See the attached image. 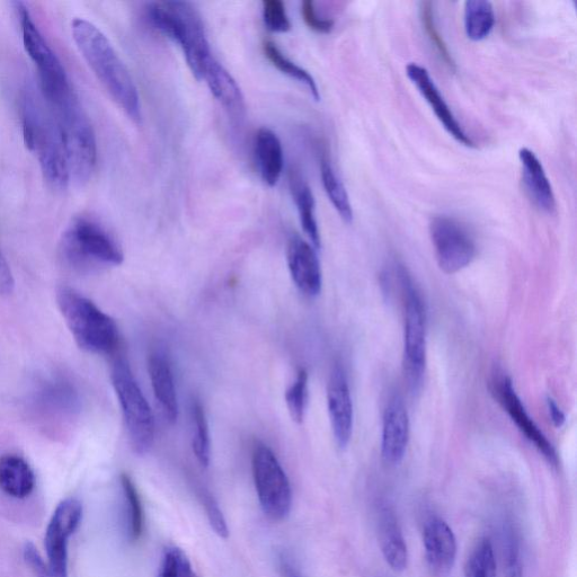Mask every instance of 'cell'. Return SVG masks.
Segmentation results:
<instances>
[{
  "label": "cell",
  "mask_w": 577,
  "mask_h": 577,
  "mask_svg": "<svg viewBox=\"0 0 577 577\" xmlns=\"http://www.w3.org/2000/svg\"><path fill=\"white\" fill-rule=\"evenodd\" d=\"M22 129L25 145L37 157L44 180L53 190H65L70 174L64 140L50 104L33 86H26L22 95Z\"/></svg>",
  "instance_id": "cell-1"
},
{
  "label": "cell",
  "mask_w": 577,
  "mask_h": 577,
  "mask_svg": "<svg viewBox=\"0 0 577 577\" xmlns=\"http://www.w3.org/2000/svg\"><path fill=\"white\" fill-rule=\"evenodd\" d=\"M71 34L105 91L133 122L140 123L138 88L110 40L96 25L84 19L71 22Z\"/></svg>",
  "instance_id": "cell-2"
},
{
  "label": "cell",
  "mask_w": 577,
  "mask_h": 577,
  "mask_svg": "<svg viewBox=\"0 0 577 577\" xmlns=\"http://www.w3.org/2000/svg\"><path fill=\"white\" fill-rule=\"evenodd\" d=\"M146 13L156 30L179 44L193 76L202 81L204 68L212 56L197 8L186 2H162L149 4Z\"/></svg>",
  "instance_id": "cell-3"
},
{
  "label": "cell",
  "mask_w": 577,
  "mask_h": 577,
  "mask_svg": "<svg viewBox=\"0 0 577 577\" xmlns=\"http://www.w3.org/2000/svg\"><path fill=\"white\" fill-rule=\"evenodd\" d=\"M57 304L79 348L95 354H109L118 348L117 323L91 299L73 288L61 286L57 290Z\"/></svg>",
  "instance_id": "cell-4"
},
{
  "label": "cell",
  "mask_w": 577,
  "mask_h": 577,
  "mask_svg": "<svg viewBox=\"0 0 577 577\" xmlns=\"http://www.w3.org/2000/svg\"><path fill=\"white\" fill-rule=\"evenodd\" d=\"M47 102L56 115L64 140L70 180L84 185L91 180L97 161L92 123L74 91Z\"/></svg>",
  "instance_id": "cell-5"
},
{
  "label": "cell",
  "mask_w": 577,
  "mask_h": 577,
  "mask_svg": "<svg viewBox=\"0 0 577 577\" xmlns=\"http://www.w3.org/2000/svg\"><path fill=\"white\" fill-rule=\"evenodd\" d=\"M112 385L121 406L130 445L139 456L152 449L155 441V420L147 399L139 387L126 360L114 362Z\"/></svg>",
  "instance_id": "cell-6"
},
{
  "label": "cell",
  "mask_w": 577,
  "mask_h": 577,
  "mask_svg": "<svg viewBox=\"0 0 577 577\" xmlns=\"http://www.w3.org/2000/svg\"><path fill=\"white\" fill-rule=\"evenodd\" d=\"M61 253L76 268L90 264L120 265L124 260L120 245L108 230L86 216L71 220L62 234Z\"/></svg>",
  "instance_id": "cell-7"
},
{
  "label": "cell",
  "mask_w": 577,
  "mask_h": 577,
  "mask_svg": "<svg viewBox=\"0 0 577 577\" xmlns=\"http://www.w3.org/2000/svg\"><path fill=\"white\" fill-rule=\"evenodd\" d=\"M404 291V372L413 392L422 386L426 368V316L423 300L410 275L398 270Z\"/></svg>",
  "instance_id": "cell-8"
},
{
  "label": "cell",
  "mask_w": 577,
  "mask_h": 577,
  "mask_svg": "<svg viewBox=\"0 0 577 577\" xmlns=\"http://www.w3.org/2000/svg\"><path fill=\"white\" fill-rule=\"evenodd\" d=\"M252 469L256 493L265 516L273 521L286 519L292 507L289 478L277 456L264 443H256L254 447Z\"/></svg>",
  "instance_id": "cell-9"
},
{
  "label": "cell",
  "mask_w": 577,
  "mask_h": 577,
  "mask_svg": "<svg viewBox=\"0 0 577 577\" xmlns=\"http://www.w3.org/2000/svg\"><path fill=\"white\" fill-rule=\"evenodd\" d=\"M16 11L20 16L24 48L37 66L44 99L52 101L73 91L65 67L35 25L28 8L23 3H16Z\"/></svg>",
  "instance_id": "cell-10"
},
{
  "label": "cell",
  "mask_w": 577,
  "mask_h": 577,
  "mask_svg": "<svg viewBox=\"0 0 577 577\" xmlns=\"http://www.w3.org/2000/svg\"><path fill=\"white\" fill-rule=\"evenodd\" d=\"M430 235L442 272L458 273L475 260L477 254L475 239L459 220L448 216L433 218Z\"/></svg>",
  "instance_id": "cell-11"
},
{
  "label": "cell",
  "mask_w": 577,
  "mask_h": 577,
  "mask_svg": "<svg viewBox=\"0 0 577 577\" xmlns=\"http://www.w3.org/2000/svg\"><path fill=\"white\" fill-rule=\"evenodd\" d=\"M83 505L76 499L61 501L53 512L44 537L52 577H68L69 538L81 526Z\"/></svg>",
  "instance_id": "cell-12"
},
{
  "label": "cell",
  "mask_w": 577,
  "mask_h": 577,
  "mask_svg": "<svg viewBox=\"0 0 577 577\" xmlns=\"http://www.w3.org/2000/svg\"><path fill=\"white\" fill-rule=\"evenodd\" d=\"M493 394L497 401L502 405L505 412L509 414L511 420L516 423L521 431L532 445L543 454L548 463L553 466L558 465L557 452L549 442L543 431L528 414L525 405L522 404L520 397L514 388L512 380L509 377H499L494 380Z\"/></svg>",
  "instance_id": "cell-13"
},
{
  "label": "cell",
  "mask_w": 577,
  "mask_h": 577,
  "mask_svg": "<svg viewBox=\"0 0 577 577\" xmlns=\"http://www.w3.org/2000/svg\"><path fill=\"white\" fill-rule=\"evenodd\" d=\"M327 406L337 446H349L353 433V402L348 379L341 366L334 367L327 386Z\"/></svg>",
  "instance_id": "cell-14"
},
{
  "label": "cell",
  "mask_w": 577,
  "mask_h": 577,
  "mask_svg": "<svg viewBox=\"0 0 577 577\" xmlns=\"http://www.w3.org/2000/svg\"><path fill=\"white\" fill-rule=\"evenodd\" d=\"M406 74L424 97L425 101L431 106L432 111L436 114V117L449 135L458 141L459 144L469 148H475V142L467 135L463 127H461L456 115L451 111L446 100L443 99L428 69L412 62V64L406 67Z\"/></svg>",
  "instance_id": "cell-15"
},
{
  "label": "cell",
  "mask_w": 577,
  "mask_h": 577,
  "mask_svg": "<svg viewBox=\"0 0 577 577\" xmlns=\"http://www.w3.org/2000/svg\"><path fill=\"white\" fill-rule=\"evenodd\" d=\"M410 442V416L403 398L395 395L387 404L383 437H381V457L388 466H397L402 463Z\"/></svg>",
  "instance_id": "cell-16"
},
{
  "label": "cell",
  "mask_w": 577,
  "mask_h": 577,
  "mask_svg": "<svg viewBox=\"0 0 577 577\" xmlns=\"http://www.w3.org/2000/svg\"><path fill=\"white\" fill-rule=\"evenodd\" d=\"M288 266L296 287L308 297H317L323 287L321 263L315 248L299 236L290 239Z\"/></svg>",
  "instance_id": "cell-17"
},
{
  "label": "cell",
  "mask_w": 577,
  "mask_h": 577,
  "mask_svg": "<svg viewBox=\"0 0 577 577\" xmlns=\"http://www.w3.org/2000/svg\"><path fill=\"white\" fill-rule=\"evenodd\" d=\"M426 561L437 574L448 573L457 557V539L445 520L431 518L423 530Z\"/></svg>",
  "instance_id": "cell-18"
},
{
  "label": "cell",
  "mask_w": 577,
  "mask_h": 577,
  "mask_svg": "<svg viewBox=\"0 0 577 577\" xmlns=\"http://www.w3.org/2000/svg\"><path fill=\"white\" fill-rule=\"evenodd\" d=\"M202 81H206L213 97L224 106L229 118L241 123L245 119L244 95L232 75L215 58L211 57L204 68Z\"/></svg>",
  "instance_id": "cell-19"
},
{
  "label": "cell",
  "mask_w": 577,
  "mask_h": 577,
  "mask_svg": "<svg viewBox=\"0 0 577 577\" xmlns=\"http://www.w3.org/2000/svg\"><path fill=\"white\" fill-rule=\"evenodd\" d=\"M148 372L157 403L168 423L175 424L179 419V403L175 388V380L170 361L166 354L157 351L150 354Z\"/></svg>",
  "instance_id": "cell-20"
},
{
  "label": "cell",
  "mask_w": 577,
  "mask_h": 577,
  "mask_svg": "<svg viewBox=\"0 0 577 577\" xmlns=\"http://www.w3.org/2000/svg\"><path fill=\"white\" fill-rule=\"evenodd\" d=\"M519 158L523 184L526 186L530 199L541 211L552 215L556 210V198L543 164L528 148L520 149Z\"/></svg>",
  "instance_id": "cell-21"
},
{
  "label": "cell",
  "mask_w": 577,
  "mask_h": 577,
  "mask_svg": "<svg viewBox=\"0 0 577 577\" xmlns=\"http://www.w3.org/2000/svg\"><path fill=\"white\" fill-rule=\"evenodd\" d=\"M255 157L262 181L274 188L283 172L284 156L281 141L272 130L262 128L256 133Z\"/></svg>",
  "instance_id": "cell-22"
},
{
  "label": "cell",
  "mask_w": 577,
  "mask_h": 577,
  "mask_svg": "<svg viewBox=\"0 0 577 577\" xmlns=\"http://www.w3.org/2000/svg\"><path fill=\"white\" fill-rule=\"evenodd\" d=\"M35 488V475L32 467L21 456L5 455L0 457V490L14 499L29 497Z\"/></svg>",
  "instance_id": "cell-23"
},
{
  "label": "cell",
  "mask_w": 577,
  "mask_h": 577,
  "mask_svg": "<svg viewBox=\"0 0 577 577\" xmlns=\"http://www.w3.org/2000/svg\"><path fill=\"white\" fill-rule=\"evenodd\" d=\"M379 539L387 564L396 572L404 571L408 564L407 545L402 529L389 509L380 512Z\"/></svg>",
  "instance_id": "cell-24"
},
{
  "label": "cell",
  "mask_w": 577,
  "mask_h": 577,
  "mask_svg": "<svg viewBox=\"0 0 577 577\" xmlns=\"http://www.w3.org/2000/svg\"><path fill=\"white\" fill-rule=\"evenodd\" d=\"M291 191L296 202L301 227H303L315 250H321L322 239L316 219V202L313 191L298 175L291 179Z\"/></svg>",
  "instance_id": "cell-25"
},
{
  "label": "cell",
  "mask_w": 577,
  "mask_h": 577,
  "mask_svg": "<svg viewBox=\"0 0 577 577\" xmlns=\"http://www.w3.org/2000/svg\"><path fill=\"white\" fill-rule=\"evenodd\" d=\"M124 531L130 543H136L144 532V510L135 483L127 474L120 477Z\"/></svg>",
  "instance_id": "cell-26"
},
{
  "label": "cell",
  "mask_w": 577,
  "mask_h": 577,
  "mask_svg": "<svg viewBox=\"0 0 577 577\" xmlns=\"http://www.w3.org/2000/svg\"><path fill=\"white\" fill-rule=\"evenodd\" d=\"M465 31L468 39L483 41L490 37L495 25V12L491 2L469 0L465 3Z\"/></svg>",
  "instance_id": "cell-27"
},
{
  "label": "cell",
  "mask_w": 577,
  "mask_h": 577,
  "mask_svg": "<svg viewBox=\"0 0 577 577\" xmlns=\"http://www.w3.org/2000/svg\"><path fill=\"white\" fill-rule=\"evenodd\" d=\"M264 55L271 64L277 68L283 75L295 79L301 85H304L312 95L315 101L321 100L318 86L312 75L304 68H301L294 61L283 55V52L278 48L277 44L272 41H265L263 43Z\"/></svg>",
  "instance_id": "cell-28"
},
{
  "label": "cell",
  "mask_w": 577,
  "mask_h": 577,
  "mask_svg": "<svg viewBox=\"0 0 577 577\" xmlns=\"http://www.w3.org/2000/svg\"><path fill=\"white\" fill-rule=\"evenodd\" d=\"M321 176L328 199H330L344 223L351 224L353 221V209L348 191H346L339 175L336 174L331 162L326 158L322 159Z\"/></svg>",
  "instance_id": "cell-29"
},
{
  "label": "cell",
  "mask_w": 577,
  "mask_h": 577,
  "mask_svg": "<svg viewBox=\"0 0 577 577\" xmlns=\"http://www.w3.org/2000/svg\"><path fill=\"white\" fill-rule=\"evenodd\" d=\"M420 17L423 29L428 35L432 46L438 52V55L445 62L446 66L456 73L457 71V64L452 57V53L449 50L448 44L443 39L436 22V16H434V7L431 2H423L421 3L420 7Z\"/></svg>",
  "instance_id": "cell-30"
},
{
  "label": "cell",
  "mask_w": 577,
  "mask_h": 577,
  "mask_svg": "<svg viewBox=\"0 0 577 577\" xmlns=\"http://www.w3.org/2000/svg\"><path fill=\"white\" fill-rule=\"evenodd\" d=\"M192 414L195 424V434L192 440L193 454L202 467H208L211 458L209 424L206 411L199 401L193 403Z\"/></svg>",
  "instance_id": "cell-31"
},
{
  "label": "cell",
  "mask_w": 577,
  "mask_h": 577,
  "mask_svg": "<svg viewBox=\"0 0 577 577\" xmlns=\"http://www.w3.org/2000/svg\"><path fill=\"white\" fill-rule=\"evenodd\" d=\"M466 577H496V562L490 539L484 538L470 554L466 568Z\"/></svg>",
  "instance_id": "cell-32"
},
{
  "label": "cell",
  "mask_w": 577,
  "mask_h": 577,
  "mask_svg": "<svg viewBox=\"0 0 577 577\" xmlns=\"http://www.w3.org/2000/svg\"><path fill=\"white\" fill-rule=\"evenodd\" d=\"M308 399V372L300 369L295 383L286 392V403L291 419L301 424L305 419V412Z\"/></svg>",
  "instance_id": "cell-33"
},
{
  "label": "cell",
  "mask_w": 577,
  "mask_h": 577,
  "mask_svg": "<svg viewBox=\"0 0 577 577\" xmlns=\"http://www.w3.org/2000/svg\"><path fill=\"white\" fill-rule=\"evenodd\" d=\"M263 19L266 28L274 33H287L291 30V23L286 6L281 0H264Z\"/></svg>",
  "instance_id": "cell-34"
},
{
  "label": "cell",
  "mask_w": 577,
  "mask_h": 577,
  "mask_svg": "<svg viewBox=\"0 0 577 577\" xmlns=\"http://www.w3.org/2000/svg\"><path fill=\"white\" fill-rule=\"evenodd\" d=\"M503 544L505 577H523L520 547L513 529L505 530Z\"/></svg>",
  "instance_id": "cell-35"
},
{
  "label": "cell",
  "mask_w": 577,
  "mask_h": 577,
  "mask_svg": "<svg viewBox=\"0 0 577 577\" xmlns=\"http://www.w3.org/2000/svg\"><path fill=\"white\" fill-rule=\"evenodd\" d=\"M301 15H303L308 28L317 33L328 34L334 29L335 22L331 19H325V17L319 16L312 0H306V2L301 4Z\"/></svg>",
  "instance_id": "cell-36"
},
{
  "label": "cell",
  "mask_w": 577,
  "mask_h": 577,
  "mask_svg": "<svg viewBox=\"0 0 577 577\" xmlns=\"http://www.w3.org/2000/svg\"><path fill=\"white\" fill-rule=\"evenodd\" d=\"M24 561L38 577H52L49 564L44 561L39 550L31 541L25 543L23 548Z\"/></svg>",
  "instance_id": "cell-37"
},
{
  "label": "cell",
  "mask_w": 577,
  "mask_h": 577,
  "mask_svg": "<svg viewBox=\"0 0 577 577\" xmlns=\"http://www.w3.org/2000/svg\"><path fill=\"white\" fill-rule=\"evenodd\" d=\"M203 504L213 530H215L216 534L221 538H227L229 535L227 522L216 501L211 499L209 495H206L204 496Z\"/></svg>",
  "instance_id": "cell-38"
},
{
  "label": "cell",
  "mask_w": 577,
  "mask_h": 577,
  "mask_svg": "<svg viewBox=\"0 0 577 577\" xmlns=\"http://www.w3.org/2000/svg\"><path fill=\"white\" fill-rule=\"evenodd\" d=\"M170 550L174 559L175 577H199L182 549L171 548Z\"/></svg>",
  "instance_id": "cell-39"
},
{
  "label": "cell",
  "mask_w": 577,
  "mask_h": 577,
  "mask_svg": "<svg viewBox=\"0 0 577 577\" xmlns=\"http://www.w3.org/2000/svg\"><path fill=\"white\" fill-rule=\"evenodd\" d=\"M14 287L15 280L10 264L7 263L5 256L0 251V296L11 295Z\"/></svg>",
  "instance_id": "cell-40"
},
{
  "label": "cell",
  "mask_w": 577,
  "mask_h": 577,
  "mask_svg": "<svg viewBox=\"0 0 577 577\" xmlns=\"http://www.w3.org/2000/svg\"><path fill=\"white\" fill-rule=\"evenodd\" d=\"M547 406L549 411L550 419H552L553 424L556 428H562L565 424L566 417L561 408L557 405L552 397L547 398Z\"/></svg>",
  "instance_id": "cell-41"
},
{
  "label": "cell",
  "mask_w": 577,
  "mask_h": 577,
  "mask_svg": "<svg viewBox=\"0 0 577 577\" xmlns=\"http://www.w3.org/2000/svg\"><path fill=\"white\" fill-rule=\"evenodd\" d=\"M158 577H175L174 559L170 549L165 554L162 570Z\"/></svg>",
  "instance_id": "cell-42"
},
{
  "label": "cell",
  "mask_w": 577,
  "mask_h": 577,
  "mask_svg": "<svg viewBox=\"0 0 577 577\" xmlns=\"http://www.w3.org/2000/svg\"><path fill=\"white\" fill-rule=\"evenodd\" d=\"M286 577H301L300 575H298L296 572L294 571H288L286 574Z\"/></svg>",
  "instance_id": "cell-43"
}]
</instances>
